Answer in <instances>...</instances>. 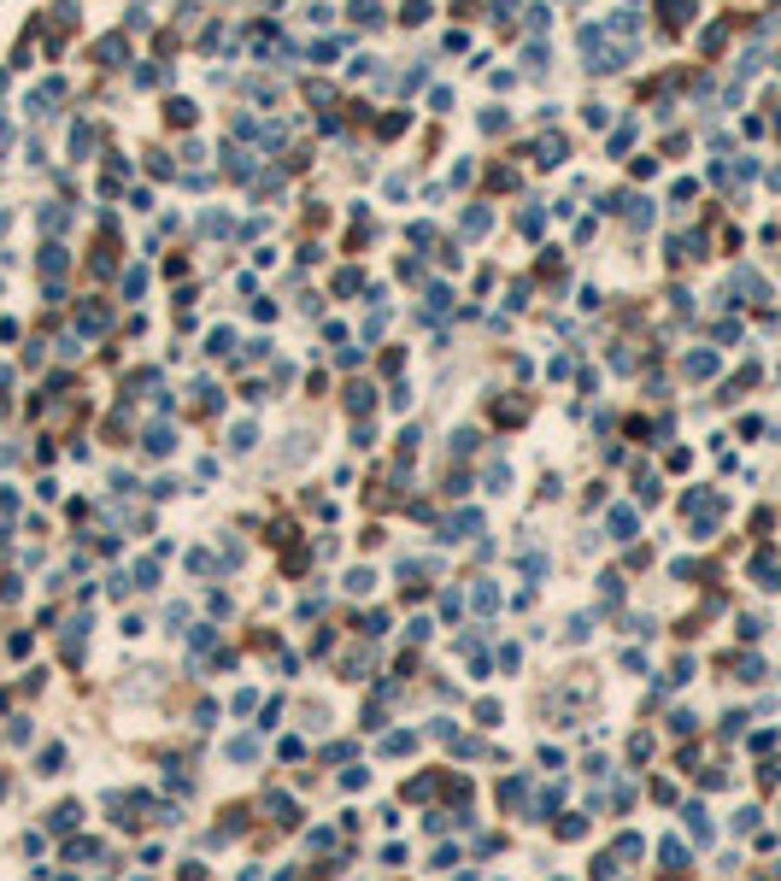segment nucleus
<instances>
[{
    "instance_id": "6e6552de",
    "label": "nucleus",
    "mask_w": 781,
    "mask_h": 881,
    "mask_svg": "<svg viewBox=\"0 0 781 881\" xmlns=\"http://www.w3.org/2000/svg\"><path fill=\"white\" fill-rule=\"evenodd\" d=\"M411 746H418V735L406 728V735H388V740H382V752H411Z\"/></svg>"
},
{
    "instance_id": "39448f33",
    "label": "nucleus",
    "mask_w": 781,
    "mask_h": 881,
    "mask_svg": "<svg viewBox=\"0 0 781 881\" xmlns=\"http://www.w3.org/2000/svg\"><path fill=\"white\" fill-rule=\"evenodd\" d=\"M229 758H235V764H253V758H259V740H253V735L229 740Z\"/></svg>"
},
{
    "instance_id": "9b49d317",
    "label": "nucleus",
    "mask_w": 781,
    "mask_h": 881,
    "mask_svg": "<svg viewBox=\"0 0 781 881\" xmlns=\"http://www.w3.org/2000/svg\"><path fill=\"white\" fill-rule=\"evenodd\" d=\"M558 835H564V840H581V835H588V823H581V817H564Z\"/></svg>"
},
{
    "instance_id": "423d86ee",
    "label": "nucleus",
    "mask_w": 781,
    "mask_h": 881,
    "mask_svg": "<svg viewBox=\"0 0 781 881\" xmlns=\"http://www.w3.org/2000/svg\"><path fill=\"white\" fill-rule=\"evenodd\" d=\"M129 581H136V588H153V581H159V564H153V558H141L136 570H129Z\"/></svg>"
},
{
    "instance_id": "f257e3e1",
    "label": "nucleus",
    "mask_w": 781,
    "mask_h": 881,
    "mask_svg": "<svg viewBox=\"0 0 781 881\" xmlns=\"http://www.w3.org/2000/svg\"><path fill=\"white\" fill-rule=\"evenodd\" d=\"M605 529H611V541H635V511H628V506H611V511H605Z\"/></svg>"
},
{
    "instance_id": "1a4fd4ad",
    "label": "nucleus",
    "mask_w": 781,
    "mask_h": 881,
    "mask_svg": "<svg viewBox=\"0 0 781 881\" xmlns=\"http://www.w3.org/2000/svg\"><path fill=\"white\" fill-rule=\"evenodd\" d=\"M147 453H171V429H147Z\"/></svg>"
},
{
    "instance_id": "0eeeda50",
    "label": "nucleus",
    "mask_w": 781,
    "mask_h": 881,
    "mask_svg": "<svg viewBox=\"0 0 781 881\" xmlns=\"http://www.w3.org/2000/svg\"><path fill=\"white\" fill-rule=\"evenodd\" d=\"M588 635H593V623H588V617H570V623H564V641H570V646H581Z\"/></svg>"
},
{
    "instance_id": "f8f14e48",
    "label": "nucleus",
    "mask_w": 781,
    "mask_h": 881,
    "mask_svg": "<svg viewBox=\"0 0 781 881\" xmlns=\"http://www.w3.org/2000/svg\"><path fill=\"white\" fill-rule=\"evenodd\" d=\"M229 446H235V453H247V446H253V423H241L235 435H229Z\"/></svg>"
},
{
    "instance_id": "f03ea898",
    "label": "nucleus",
    "mask_w": 781,
    "mask_h": 881,
    "mask_svg": "<svg viewBox=\"0 0 781 881\" xmlns=\"http://www.w3.org/2000/svg\"><path fill=\"white\" fill-rule=\"evenodd\" d=\"M464 535H482V511H458V517L446 523V541H464Z\"/></svg>"
},
{
    "instance_id": "7ed1b4c3",
    "label": "nucleus",
    "mask_w": 781,
    "mask_h": 881,
    "mask_svg": "<svg viewBox=\"0 0 781 881\" xmlns=\"http://www.w3.org/2000/svg\"><path fill=\"white\" fill-rule=\"evenodd\" d=\"M482 482H488V494H511V488H505V482H511V464H505V458H493Z\"/></svg>"
},
{
    "instance_id": "20e7f679",
    "label": "nucleus",
    "mask_w": 781,
    "mask_h": 881,
    "mask_svg": "<svg viewBox=\"0 0 781 881\" xmlns=\"http://www.w3.org/2000/svg\"><path fill=\"white\" fill-rule=\"evenodd\" d=\"M470 605H476V611H493V605H500V588H493V581H476V588H470Z\"/></svg>"
},
{
    "instance_id": "9d476101",
    "label": "nucleus",
    "mask_w": 781,
    "mask_h": 881,
    "mask_svg": "<svg viewBox=\"0 0 781 881\" xmlns=\"http://www.w3.org/2000/svg\"><path fill=\"white\" fill-rule=\"evenodd\" d=\"M370 581H376L370 570H353V576H347V593H370Z\"/></svg>"
},
{
    "instance_id": "ddd939ff",
    "label": "nucleus",
    "mask_w": 781,
    "mask_h": 881,
    "mask_svg": "<svg viewBox=\"0 0 781 881\" xmlns=\"http://www.w3.org/2000/svg\"><path fill=\"white\" fill-rule=\"evenodd\" d=\"M664 863H670V870H681V863H688V852H681L676 840H664Z\"/></svg>"
}]
</instances>
